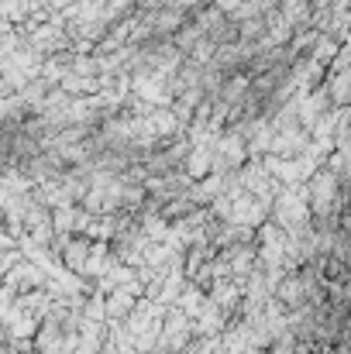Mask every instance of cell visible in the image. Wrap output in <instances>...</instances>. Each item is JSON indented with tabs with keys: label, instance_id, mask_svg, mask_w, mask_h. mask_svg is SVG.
Instances as JSON below:
<instances>
[{
	"label": "cell",
	"instance_id": "1",
	"mask_svg": "<svg viewBox=\"0 0 351 354\" xmlns=\"http://www.w3.org/2000/svg\"><path fill=\"white\" fill-rule=\"evenodd\" d=\"M7 286H14V289H38V286H42V272H38L35 265L21 261L17 268H10V275H7Z\"/></svg>",
	"mask_w": 351,
	"mask_h": 354
},
{
	"label": "cell",
	"instance_id": "2",
	"mask_svg": "<svg viewBox=\"0 0 351 354\" xmlns=\"http://www.w3.org/2000/svg\"><path fill=\"white\" fill-rule=\"evenodd\" d=\"M327 90L334 107H351V69L348 73H331L327 76Z\"/></svg>",
	"mask_w": 351,
	"mask_h": 354
},
{
	"label": "cell",
	"instance_id": "3",
	"mask_svg": "<svg viewBox=\"0 0 351 354\" xmlns=\"http://www.w3.org/2000/svg\"><path fill=\"white\" fill-rule=\"evenodd\" d=\"M341 48H345V41H338V38H331V35H321L317 45H314V52H310V59H317L321 66L331 69V62L341 55Z\"/></svg>",
	"mask_w": 351,
	"mask_h": 354
},
{
	"label": "cell",
	"instance_id": "4",
	"mask_svg": "<svg viewBox=\"0 0 351 354\" xmlns=\"http://www.w3.org/2000/svg\"><path fill=\"white\" fill-rule=\"evenodd\" d=\"M244 3H248V0H217V3H214V7H221V10H224V14H228V17H231L234 10H237V7H244Z\"/></svg>",
	"mask_w": 351,
	"mask_h": 354
},
{
	"label": "cell",
	"instance_id": "5",
	"mask_svg": "<svg viewBox=\"0 0 351 354\" xmlns=\"http://www.w3.org/2000/svg\"><path fill=\"white\" fill-rule=\"evenodd\" d=\"M204 3H217V0H204Z\"/></svg>",
	"mask_w": 351,
	"mask_h": 354
}]
</instances>
